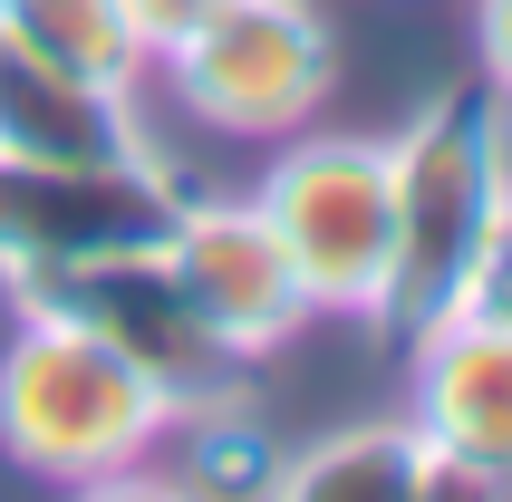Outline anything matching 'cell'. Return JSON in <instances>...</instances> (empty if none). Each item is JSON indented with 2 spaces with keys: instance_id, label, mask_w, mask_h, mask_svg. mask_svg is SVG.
I'll list each match as a JSON object with an SVG mask.
<instances>
[{
  "instance_id": "2",
  "label": "cell",
  "mask_w": 512,
  "mask_h": 502,
  "mask_svg": "<svg viewBox=\"0 0 512 502\" xmlns=\"http://www.w3.org/2000/svg\"><path fill=\"white\" fill-rule=\"evenodd\" d=\"M387 165H397V251H387L377 329L426 338L435 319L464 309L474 251L512 194V107L484 78H455L445 97L416 107V126L387 145Z\"/></svg>"
},
{
  "instance_id": "4",
  "label": "cell",
  "mask_w": 512,
  "mask_h": 502,
  "mask_svg": "<svg viewBox=\"0 0 512 502\" xmlns=\"http://www.w3.org/2000/svg\"><path fill=\"white\" fill-rule=\"evenodd\" d=\"M271 213L290 271L310 290V319H377L387 300V251H397V165L377 136H290L271 174L252 184Z\"/></svg>"
},
{
  "instance_id": "12",
  "label": "cell",
  "mask_w": 512,
  "mask_h": 502,
  "mask_svg": "<svg viewBox=\"0 0 512 502\" xmlns=\"http://www.w3.org/2000/svg\"><path fill=\"white\" fill-rule=\"evenodd\" d=\"M464 309H474V319H493V329H512V194H503V213H493L484 251H474V280H464Z\"/></svg>"
},
{
  "instance_id": "10",
  "label": "cell",
  "mask_w": 512,
  "mask_h": 502,
  "mask_svg": "<svg viewBox=\"0 0 512 502\" xmlns=\"http://www.w3.org/2000/svg\"><path fill=\"white\" fill-rule=\"evenodd\" d=\"M0 39H20L29 58H49L87 87H116V97L155 78V29L136 0H0Z\"/></svg>"
},
{
  "instance_id": "8",
  "label": "cell",
  "mask_w": 512,
  "mask_h": 502,
  "mask_svg": "<svg viewBox=\"0 0 512 502\" xmlns=\"http://www.w3.org/2000/svg\"><path fill=\"white\" fill-rule=\"evenodd\" d=\"M406 348H416L426 493H512V329L455 309Z\"/></svg>"
},
{
  "instance_id": "5",
  "label": "cell",
  "mask_w": 512,
  "mask_h": 502,
  "mask_svg": "<svg viewBox=\"0 0 512 502\" xmlns=\"http://www.w3.org/2000/svg\"><path fill=\"white\" fill-rule=\"evenodd\" d=\"M10 290L39 300V309H68V319H87L107 348H126V358L165 387L174 425L252 396V358H242V348L194 309V290L165 271V242L107 251V261H78V271H29V280H10Z\"/></svg>"
},
{
  "instance_id": "7",
  "label": "cell",
  "mask_w": 512,
  "mask_h": 502,
  "mask_svg": "<svg viewBox=\"0 0 512 502\" xmlns=\"http://www.w3.org/2000/svg\"><path fill=\"white\" fill-rule=\"evenodd\" d=\"M165 271L194 290V309L242 348V358H271L300 338L310 319V290L290 271L281 232L252 194H184L165 223Z\"/></svg>"
},
{
  "instance_id": "3",
  "label": "cell",
  "mask_w": 512,
  "mask_h": 502,
  "mask_svg": "<svg viewBox=\"0 0 512 502\" xmlns=\"http://www.w3.org/2000/svg\"><path fill=\"white\" fill-rule=\"evenodd\" d=\"M174 107L213 136H300L339 78L329 20L310 0H203L155 39Z\"/></svg>"
},
{
  "instance_id": "6",
  "label": "cell",
  "mask_w": 512,
  "mask_h": 502,
  "mask_svg": "<svg viewBox=\"0 0 512 502\" xmlns=\"http://www.w3.org/2000/svg\"><path fill=\"white\" fill-rule=\"evenodd\" d=\"M174 174L155 155L136 165H29V155H0V271H78V261H107V251H145L165 242L174 223Z\"/></svg>"
},
{
  "instance_id": "9",
  "label": "cell",
  "mask_w": 512,
  "mask_h": 502,
  "mask_svg": "<svg viewBox=\"0 0 512 502\" xmlns=\"http://www.w3.org/2000/svg\"><path fill=\"white\" fill-rule=\"evenodd\" d=\"M0 155H29V165H136L155 155L136 126V97L116 87H87L49 58H29L20 39H0Z\"/></svg>"
},
{
  "instance_id": "11",
  "label": "cell",
  "mask_w": 512,
  "mask_h": 502,
  "mask_svg": "<svg viewBox=\"0 0 512 502\" xmlns=\"http://www.w3.org/2000/svg\"><path fill=\"white\" fill-rule=\"evenodd\" d=\"M271 493H310V502H426V435L416 416L387 425H339L310 454H290Z\"/></svg>"
},
{
  "instance_id": "1",
  "label": "cell",
  "mask_w": 512,
  "mask_h": 502,
  "mask_svg": "<svg viewBox=\"0 0 512 502\" xmlns=\"http://www.w3.org/2000/svg\"><path fill=\"white\" fill-rule=\"evenodd\" d=\"M174 435L165 387L126 348L68 319V309L20 300V329L0 338V454L39 483H126L145 454Z\"/></svg>"
},
{
  "instance_id": "13",
  "label": "cell",
  "mask_w": 512,
  "mask_h": 502,
  "mask_svg": "<svg viewBox=\"0 0 512 502\" xmlns=\"http://www.w3.org/2000/svg\"><path fill=\"white\" fill-rule=\"evenodd\" d=\"M474 78L512 107V0H474Z\"/></svg>"
},
{
  "instance_id": "14",
  "label": "cell",
  "mask_w": 512,
  "mask_h": 502,
  "mask_svg": "<svg viewBox=\"0 0 512 502\" xmlns=\"http://www.w3.org/2000/svg\"><path fill=\"white\" fill-rule=\"evenodd\" d=\"M136 10H145V29H155V39H165V29H174V20H194L203 0H136Z\"/></svg>"
}]
</instances>
